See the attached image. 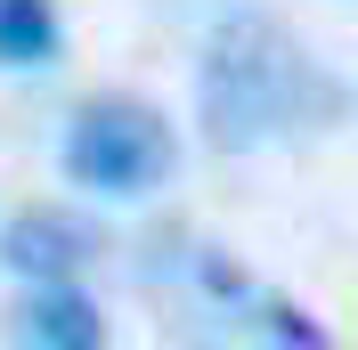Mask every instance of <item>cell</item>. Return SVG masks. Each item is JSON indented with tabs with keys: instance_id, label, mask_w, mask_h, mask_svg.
Listing matches in <instances>:
<instances>
[{
	"instance_id": "1",
	"label": "cell",
	"mask_w": 358,
	"mask_h": 350,
	"mask_svg": "<svg viewBox=\"0 0 358 350\" xmlns=\"http://www.w3.org/2000/svg\"><path fill=\"white\" fill-rule=\"evenodd\" d=\"M196 106H203V139L220 155H261L293 131H326L342 114V82L317 74V57L277 17L245 8V17L212 24L196 66Z\"/></svg>"
},
{
	"instance_id": "2",
	"label": "cell",
	"mask_w": 358,
	"mask_h": 350,
	"mask_svg": "<svg viewBox=\"0 0 358 350\" xmlns=\"http://www.w3.org/2000/svg\"><path fill=\"white\" fill-rule=\"evenodd\" d=\"M57 163H66L73 188L131 204V196H155L163 179L179 172V131L163 122V106H147L131 90H106V98H82L73 106Z\"/></svg>"
},
{
	"instance_id": "3",
	"label": "cell",
	"mask_w": 358,
	"mask_h": 350,
	"mask_svg": "<svg viewBox=\"0 0 358 350\" xmlns=\"http://www.w3.org/2000/svg\"><path fill=\"white\" fill-rule=\"evenodd\" d=\"M90 261H98V228H90L82 212H66V204H24V212H8V228H0V269L24 277V285L82 277Z\"/></svg>"
},
{
	"instance_id": "4",
	"label": "cell",
	"mask_w": 358,
	"mask_h": 350,
	"mask_svg": "<svg viewBox=\"0 0 358 350\" xmlns=\"http://www.w3.org/2000/svg\"><path fill=\"white\" fill-rule=\"evenodd\" d=\"M8 342H33V350H98L106 342V318L73 277L57 285H33L17 309H8Z\"/></svg>"
},
{
	"instance_id": "5",
	"label": "cell",
	"mask_w": 358,
	"mask_h": 350,
	"mask_svg": "<svg viewBox=\"0 0 358 350\" xmlns=\"http://www.w3.org/2000/svg\"><path fill=\"white\" fill-rule=\"evenodd\" d=\"M57 49H66L57 0H0V66H8V74L57 66Z\"/></svg>"
},
{
	"instance_id": "6",
	"label": "cell",
	"mask_w": 358,
	"mask_h": 350,
	"mask_svg": "<svg viewBox=\"0 0 358 350\" xmlns=\"http://www.w3.org/2000/svg\"><path fill=\"white\" fill-rule=\"evenodd\" d=\"M261 334H268V342H301V350H326V326H317L310 309H285V302H268V309H261Z\"/></svg>"
}]
</instances>
